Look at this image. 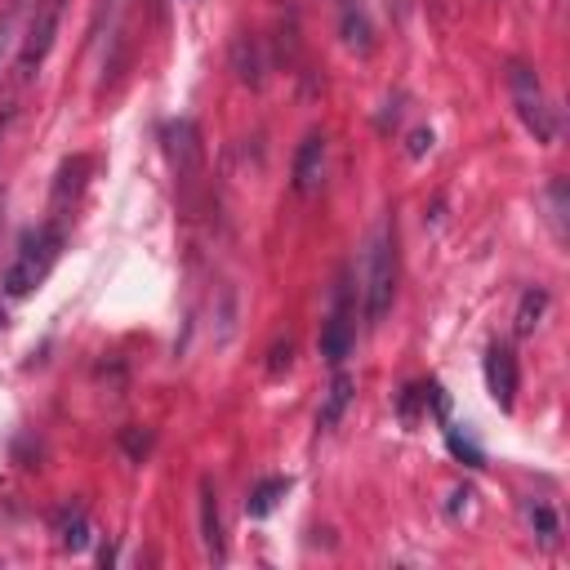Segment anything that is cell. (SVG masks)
Here are the masks:
<instances>
[{
  "label": "cell",
  "mask_w": 570,
  "mask_h": 570,
  "mask_svg": "<svg viewBox=\"0 0 570 570\" xmlns=\"http://www.w3.org/2000/svg\"><path fill=\"white\" fill-rule=\"evenodd\" d=\"M53 534L67 552H85L89 548V512L80 503H62L53 512Z\"/></svg>",
  "instance_id": "obj_11"
},
{
  "label": "cell",
  "mask_w": 570,
  "mask_h": 570,
  "mask_svg": "<svg viewBox=\"0 0 570 570\" xmlns=\"http://www.w3.org/2000/svg\"><path fill=\"white\" fill-rule=\"evenodd\" d=\"M62 9H67V0H36V4H31L27 31L18 36V58H13L18 85H31V80H36V71H40V62L49 58V49H53V40H58Z\"/></svg>",
  "instance_id": "obj_4"
},
{
  "label": "cell",
  "mask_w": 570,
  "mask_h": 570,
  "mask_svg": "<svg viewBox=\"0 0 570 570\" xmlns=\"http://www.w3.org/2000/svg\"><path fill=\"white\" fill-rule=\"evenodd\" d=\"M267 370H272V374L289 370V343H276V347H272V361H267Z\"/></svg>",
  "instance_id": "obj_21"
},
{
  "label": "cell",
  "mask_w": 570,
  "mask_h": 570,
  "mask_svg": "<svg viewBox=\"0 0 570 570\" xmlns=\"http://www.w3.org/2000/svg\"><path fill=\"white\" fill-rule=\"evenodd\" d=\"M232 67H236V76L245 80V85H258L263 76H258V53H254V40L249 36H240L236 45H232Z\"/></svg>",
  "instance_id": "obj_17"
},
{
  "label": "cell",
  "mask_w": 570,
  "mask_h": 570,
  "mask_svg": "<svg viewBox=\"0 0 570 570\" xmlns=\"http://www.w3.org/2000/svg\"><path fill=\"white\" fill-rule=\"evenodd\" d=\"M18 18H22V0H9L4 9H0V76H4V67H9V58H13V49H18Z\"/></svg>",
  "instance_id": "obj_15"
},
{
  "label": "cell",
  "mask_w": 570,
  "mask_h": 570,
  "mask_svg": "<svg viewBox=\"0 0 570 570\" xmlns=\"http://www.w3.org/2000/svg\"><path fill=\"white\" fill-rule=\"evenodd\" d=\"M543 312H548V294H543V289H525L521 303H517V316H512L517 325H512V330H517V334H534V325L543 321Z\"/></svg>",
  "instance_id": "obj_16"
},
{
  "label": "cell",
  "mask_w": 570,
  "mask_h": 570,
  "mask_svg": "<svg viewBox=\"0 0 570 570\" xmlns=\"http://www.w3.org/2000/svg\"><path fill=\"white\" fill-rule=\"evenodd\" d=\"M338 36L356 53H370L374 49V27H370V18H365V9L356 0H343L338 4Z\"/></svg>",
  "instance_id": "obj_12"
},
{
  "label": "cell",
  "mask_w": 570,
  "mask_h": 570,
  "mask_svg": "<svg viewBox=\"0 0 570 570\" xmlns=\"http://www.w3.org/2000/svg\"><path fill=\"white\" fill-rule=\"evenodd\" d=\"M89 169H94V160H89V156H71V160H62V165H58V174H53V200H49L53 218H62L58 209H67V205L80 196V187H85Z\"/></svg>",
  "instance_id": "obj_9"
},
{
  "label": "cell",
  "mask_w": 570,
  "mask_h": 570,
  "mask_svg": "<svg viewBox=\"0 0 570 570\" xmlns=\"http://www.w3.org/2000/svg\"><path fill=\"white\" fill-rule=\"evenodd\" d=\"M352 338H356V307H352L347 272H338L334 298H330V316H325V330H321V356L338 370L347 361V352H352Z\"/></svg>",
  "instance_id": "obj_5"
},
{
  "label": "cell",
  "mask_w": 570,
  "mask_h": 570,
  "mask_svg": "<svg viewBox=\"0 0 570 570\" xmlns=\"http://www.w3.org/2000/svg\"><path fill=\"white\" fill-rule=\"evenodd\" d=\"M396 276H401L396 227H392V218H379V227L365 240V267H361V312H365V325H379L392 312Z\"/></svg>",
  "instance_id": "obj_2"
},
{
  "label": "cell",
  "mask_w": 570,
  "mask_h": 570,
  "mask_svg": "<svg viewBox=\"0 0 570 570\" xmlns=\"http://www.w3.org/2000/svg\"><path fill=\"white\" fill-rule=\"evenodd\" d=\"M445 445H450V454H454V459H463L468 468H481V463H485V454H481L468 436H459L454 428H445Z\"/></svg>",
  "instance_id": "obj_19"
},
{
  "label": "cell",
  "mask_w": 570,
  "mask_h": 570,
  "mask_svg": "<svg viewBox=\"0 0 570 570\" xmlns=\"http://www.w3.org/2000/svg\"><path fill=\"white\" fill-rule=\"evenodd\" d=\"M285 490H289V476H263L254 490H249V499H245V512L249 517H267L281 499H285Z\"/></svg>",
  "instance_id": "obj_14"
},
{
  "label": "cell",
  "mask_w": 570,
  "mask_h": 570,
  "mask_svg": "<svg viewBox=\"0 0 570 570\" xmlns=\"http://www.w3.org/2000/svg\"><path fill=\"white\" fill-rule=\"evenodd\" d=\"M352 396H356V383H352V374L338 365L334 370V379H330V392H325V401H321V410H316V428H338V419H343V410L352 405Z\"/></svg>",
  "instance_id": "obj_10"
},
{
  "label": "cell",
  "mask_w": 570,
  "mask_h": 570,
  "mask_svg": "<svg viewBox=\"0 0 570 570\" xmlns=\"http://www.w3.org/2000/svg\"><path fill=\"white\" fill-rule=\"evenodd\" d=\"M508 94H512L517 120L534 134V142L552 147L557 142V111H552V98H548V89L530 62H521V58L508 62Z\"/></svg>",
  "instance_id": "obj_3"
},
{
  "label": "cell",
  "mask_w": 570,
  "mask_h": 570,
  "mask_svg": "<svg viewBox=\"0 0 570 570\" xmlns=\"http://www.w3.org/2000/svg\"><path fill=\"white\" fill-rule=\"evenodd\" d=\"M196 508H200V543H205V557L223 561L227 557V548H223V517H218V490H214L209 476H200Z\"/></svg>",
  "instance_id": "obj_8"
},
{
  "label": "cell",
  "mask_w": 570,
  "mask_h": 570,
  "mask_svg": "<svg viewBox=\"0 0 570 570\" xmlns=\"http://www.w3.org/2000/svg\"><path fill=\"white\" fill-rule=\"evenodd\" d=\"M405 151H410V160H423V156L432 151V129H414V134H410V147H405Z\"/></svg>",
  "instance_id": "obj_20"
},
{
  "label": "cell",
  "mask_w": 570,
  "mask_h": 570,
  "mask_svg": "<svg viewBox=\"0 0 570 570\" xmlns=\"http://www.w3.org/2000/svg\"><path fill=\"white\" fill-rule=\"evenodd\" d=\"M62 240H67L62 218H49V223H40L36 232H27V236L18 240V254H13L9 267H4L0 298H4V303H18V298H27L31 289H40L45 276L53 272L58 254H62Z\"/></svg>",
  "instance_id": "obj_1"
},
{
  "label": "cell",
  "mask_w": 570,
  "mask_h": 570,
  "mask_svg": "<svg viewBox=\"0 0 570 570\" xmlns=\"http://www.w3.org/2000/svg\"><path fill=\"white\" fill-rule=\"evenodd\" d=\"M289 178H294V191H298V196H312V191L325 183V134L312 129V134L298 142Z\"/></svg>",
  "instance_id": "obj_7"
},
{
  "label": "cell",
  "mask_w": 570,
  "mask_h": 570,
  "mask_svg": "<svg viewBox=\"0 0 570 570\" xmlns=\"http://www.w3.org/2000/svg\"><path fill=\"white\" fill-rule=\"evenodd\" d=\"M481 374H485L490 401H494L499 410H512V405H517V383H521V374H517V356H512L508 343H490V347H485Z\"/></svg>",
  "instance_id": "obj_6"
},
{
  "label": "cell",
  "mask_w": 570,
  "mask_h": 570,
  "mask_svg": "<svg viewBox=\"0 0 570 570\" xmlns=\"http://www.w3.org/2000/svg\"><path fill=\"white\" fill-rule=\"evenodd\" d=\"M543 200H548V218H552L557 240H566V183H561V178H552V183H548V191H543Z\"/></svg>",
  "instance_id": "obj_18"
},
{
  "label": "cell",
  "mask_w": 570,
  "mask_h": 570,
  "mask_svg": "<svg viewBox=\"0 0 570 570\" xmlns=\"http://www.w3.org/2000/svg\"><path fill=\"white\" fill-rule=\"evenodd\" d=\"M525 521H530V530H534V539H539L543 548H557V543H561V521H557L552 503L525 499Z\"/></svg>",
  "instance_id": "obj_13"
}]
</instances>
